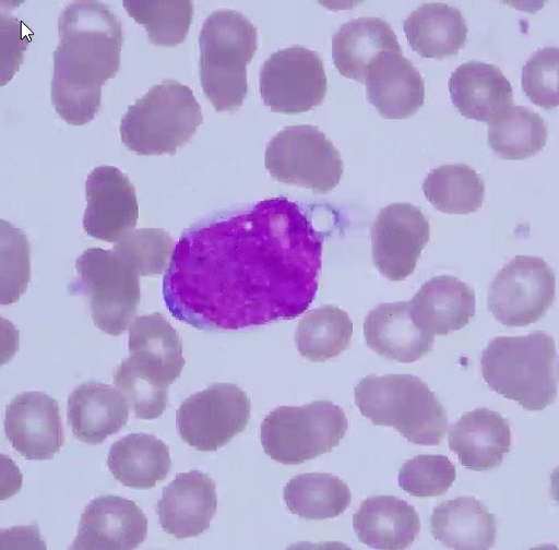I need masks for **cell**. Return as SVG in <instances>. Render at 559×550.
<instances>
[{"label":"cell","instance_id":"obj_37","mask_svg":"<svg viewBox=\"0 0 559 550\" xmlns=\"http://www.w3.org/2000/svg\"><path fill=\"white\" fill-rule=\"evenodd\" d=\"M31 280V246L23 231L2 220V304L17 301Z\"/></svg>","mask_w":559,"mask_h":550},{"label":"cell","instance_id":"obj_27","mask_svg":"<svg viewBox=\"0 0 559 550\" xmlns=\"http://www.w3.org/2000/svg\"><path fill=\"white\" fill-rule=\"evenodd\" d=\"M430 531L450 549L487 550L496 542V516L480 501L459 498L435 509Z\"/></svg>","mask_w":559,"mask_h":550},{"label":"cell","instance_id":"obj_18","mask_svg":"<svg viewBox=\"0 0 559 550\" xmlns=\"http://www.w3.org/2000/svg\"><path fill=\"white\" fill-rule=\"evenodd\" d=\"M217 503L216 483L209 475H178L164 488L157 504L159 524L175 538L199 537L211 528Z\"/></svg>","mask_w":559,"mask_h":550},{"label":"cell","instance_id":"obj_29","mask_svg":"<svg viewBox=\"0 0 559 550\" xmlns=\"http://www.w3.org/2000/svg\"><path fill=\"white\" fill-rule=\"evenodd\" d=\"M467 25L462 13L448 4H424L404 22V33L412 49L424 58L454 56L467 39Z\"/></svg>","mask_w":559,"mask_h":550},{"label":"cell","instance_id":"obj_22","mask_svg":"<svg viewBox=\"0 0 559 550\" xmlns=\"http://www.w3.org/2000/svg\"><path fill=\"white\" fill-rule=\"evenodd\" d=\"M449 89L455 108L468 120L490 123L513 106L512 84L492 64L468 62L459 67Z\"/></svg>","mask_w":559,"mask_h":550},{"label":"cell","instance_id":"obj_15","mask_svg":"<svg viewBox=\"0 0 559 550\" xmlns=\"http://www.w3.org/2000/svg\"><path fill=\"white\" fill-rule=\"evenodd\" d=\"M5 431L13 449L27 459H50L66 442L60 405L41 392L23 393L11 400Z\"/></svg>","mask_w":559,"mask_h":550},{"label":"cell","instance_id":"obj_8","mask_svg":"<svg viewBox=\"0 0 559 550\" xmlns=\"http://www.w3.org/2000/svg\"><path fill=\"white\" fill-rule=\"evenodd\" d=\"M75 267L96 327L111 336L124 334L140 306L138 271L120 253L99 248L84 251Z\"/></svg>","mask_w":559,"mask_h":550},{"label":"cell","instance_id":"obj_16","mask_svg":"<svg viewBox=\"0 0 559 550\" xmlns=\"http://www.w3.org/2000/svg\"><path fill=\"white\" fill-rule=\"evenodd\" d=\"M129 352L126 361L131 368L164 388H169L186 367L181 337L158 312L132 322Z\"/></svg>","mask_w":559,"mask_h":550},{"label":"cell","instance_id":"obj_38","mask_svg":"<svg viewBox=\"0 0 559 550\" xmlns=\"http://www.w3.org/2000/svg\"><path fill=\"white\" fill-rule=\"evenodd\" d=\"M114 384L122 393L138 419H158L167 409L168 388L144 379L126 360L115 371Z\"/></svg>","mask_w":559,"mask_h":550},{"label":"cell","instance_id":"obj_5","mask_svg":"<svg viewBox=\"0 0 559 550\" xmlns=\"http://www.w3.org/2000/svg\"><path fill=\"white\" fill-rule=\"evenodd\" d=\"M203 94L218 111L239 109L248 96V65L258 49L255 26L237 11H217L205 20L200 37Z\"/></svg>","mask_w":559,"mask_h":550},{"label":"cell","instance_id":"obj_20","mask_svg":"<svg viewBox=\"0 0 559 550\" xmlns=\"http://www.w3.org/2000/svg\"><path fill=\"white\" fill-rule=\"evenodd\" d=\"M408 303L412 320L431 336L457 332L476 314L475 289L450 275L428 280Z\"/></svg>","mask_w":559,"mask_h":550},{"label":"cell","instance_id":"obj_36","mask_svg":"<svg viewBox=\"0 0 559 550\" xmlns=\"http://www.w3.org/2000/svg\"><path fill=\"white\" fill-rule=\"evenodd\" d=\"M455 479V466L445 455H418L406 461L399 474L400 487L420 499L447 494Z\"/></svg>","mask_w":559,"mask_h":550},{"label":"cell","instance_id":"obj_26","mask_svg":"<svg viewBox=\"0 0 559 550\" xmlns=\"http://www.w3.org/2000/svg\"><path fill=\"white\" fill-rule=\"evenodd\" d=\"M359 541L374 549L401 550L414 543L421 530L416 509L393 497L366 500L353 516Z\"/></svg>","mask_w":559,"mask_h":550},{"label":"cell","instance_id":"obj_32","mask_svg":"<svg viewBox=\"0 0 559 550\" xmlns=\"http://www.w3.org/2000/svg\"><path fill=\"white\" fill-rule=\"evenodd\" d=\"M542 116L524 106H512L488 125V143L495 155L523 160L538 155L547 144Z\"/></svg>","mask_w":559,"mask_h":550},{"label":"cell","instance_id":"obj_6","mask_svg":"<svg viewBox=\"0 0 559 550\" xmlns=\"http://www.w3.org/2000/svg\"><path fill=\"white\" fill-rule=\"evenodd\" d=\"M203 123L188 85L165 80L129 107L121 123L124 146L140 156L175 155Z\"/></svg>","mask_w":559,"mask_h":550},{"label":"cell","instance_id":"obj_2","mask_svg":"<svg viewBox=\"0 0 559 550\" xmlns=\"http://www.w3.org/2000/svg\"><path fill=\"white\" fill-rule=\"evenodd\" d=\"M58 33L51 101L63 121L85 125L100 109L103 85L120 70L122 22L103 3L82 0L62 12Z\"/></svg>","mask_w":559,"mask_h":550},{"label":"cell","instance_id":"obj_14","mask_svg":"<svg viewBox=\"0 0 559 550\" xmlns=\"http://www.w3.org/2000/svg\"><path fill=\"white\" fill-rule=\"evenodd\" d=\"M85 199L87 207L83 228L87 236L116 243L136 226L139 204L135 189L119 168H95L86 179Z\"/></svg>","mask_w":559,"mask_h":550},{"label":"cell","instance_id":"obj_39","mask_svg":"<svg viewBox=\"0 0 559 550\" xmlns=\"http://www.w3.org/2000/svg\"><path fill=\"white\" fill-rule=\"evenodd\" d=\"M557 48L538 50L522 70V88L526 97L540 108L551 110L558 106Z\"/></svg>","mask_w":559,"mask_h":550},{"label":"cell","instance_id":"obj_11","mask_svg":"<svg viewBox=\"0 0 559 550\" xmlns=\"http://www.w3.org/2000/svg\"><path fill=\"white\" fill-rule=\"evenodd\" d=\"M329 92L321 57L302 46L273 53L260 72V94L273 111L301 113L320 106Z\"/></svg>","mask_w":559,"mask_h":550},{"label":"cell","instance_id":"obj_3","mask_svg":"<svg viewBox=\"0 0 559 550\" xmlns=\"http://www.w3.org/2000/svg\"><path fill=\"white\" fill-rule=\"evenodd\" d=\"M481 368L491 391L526 411H543L557 396L556 346L545 333L496 337L483 354Z\"/></svg>","mask_w":559,"mask_h":550},{"label":"cell","instance_id":"obj_34","mask_svg":"<svg viewBox=\"0 0 559 550\" xmlns=\"http://www.w3.org/2000/svg\"><path fill=\"white\" fill-rule=\"evenodd\" d=\"M123 5L144 26L152 44L166 47L186 40L194 15L190 0H124Z\"/></svg>","mask_w":559,"mask_h":550},{"label":"cell","instance_id":"obj_30","mask_svg":"<svg viewBox=\"0 0 559 550\" xmlns=\"http://www.w3.org/2000/svg\"><path fill=\"white\" fill-rule=\"evenodd\" d=\"M288 511L306 519H328L343 514L350 505L348 486L331 474H305L284 487Z\"/></svg>","mask_w":559,"mask_h":550},{"label":"cell","instance_id":"obj_28","mask_svg":"<svg viewBox=\"0 0 559 550\" xmlns=\"http://www.w3.org/2000/svg\"><path fill=\"white\" fill-rule=\"evenodd\" d=\"M107 466L122 485L151 489L165 480L171 469L169 447L148 433H130L111 445Z\"/></svg>","mask_w":559,"mask_h":550},{"label":"cell","instance_id":"obj_31","mask_svg":"<svg viewBox=\"0 0 559 550\" xmlns=\"http://www.w3.org/2000/svg\"><path fill=\"white\" fill-rule=\"evenodd\" d=\"M430 204L449 215H468L484 205L485 182L466 164L445 165L432 169L423 186Z\"/></svg>","mask_w":559,"mask_h":550},{"label":"cell","instance_id":"obj_13","mask_svg":"<svg viewBox=\"0 0 559 550\" xmlns=\"http://www.w3.org/2000/svg\"><path fill=\"white\" fill-rule=\"evenodd\" d=\"M376 270L393 282L415 273L430 240V225L420 208L393 204L382 210L371 228Z\"/></svg>","mask_w":559,"mask_h":550},{"label":"cell","instance_id":"obj_7","mask_svg":"<svg viewBox=\"0 0 559 550\" xmlns=\"http://www.w3.org/2000/svg\"><path fill=\"white\" fill-rule=\"evenodd\" d=\"M347 429V418L338 405L317 400L300 408L274 410L262 422L261 444L274 461L297 466L332 452Z\"/></svg>","mask_w":559,"mask_h":550},{"label":"cell","instance_id":"obj_33","mask_svg":"<svg viewBox=\"0 0 559 550\" xmlns=\"http://www.w3.org/2000/svg\"><path fill=\"white\" fill-rule=\"evenodd\" d=\"M353 323L344 310L323 306L304 316L296 333L300 355L311 362H325L341 356L349 346Z\"/></svg>","mask_w":559,"mask_h":550},{"label":"cell","instance_id":"obj_21","mask_svg":"<svg viewBox=\"0 0 559 550\" xmlns=\"http://www.w3.org/2000/svg\"><path fill=\"white\" fill-rule=\"evenodd\" d=\"M449 444L462 467L489 471L500 467L511 452L512 431L509 421L498 412L477 409L464 415L450 429Z\"/></svg>","mask_w":559,"mask_h":550},{"label":"cell","instance_id":"obj_10","mask_svg":"<svg viewBox=\"0 0 559 550\" xmlns=\"http://www.w3.org/2000/svg\"><path fill=\"white\" fill-rule=\"evenodd\" d=\"M251 402L238 385L215 384L188 397L176 414L179 435L200 452H215L243 432Z\"/></svg>","mask_w":559,"mask_h":550},{"label":"cell","instance_id":"obj_24","mask_svg":"<svg viewBox=\"0 0 559 550\" xmlns=\"http://www.w3.org/2000/svg\"><path fill=\"white\" fill-rule=\"evenodd\" d=\"M368 347L380 357L412 363L429 355L433 336L423 332L412 320L408 302L377 306L366 318Z\"/></svg>","mask_w":559,"mask_h":550},{"label":"cell","instance_id":"obj_17","mask_svg":"<svg viewBox=\"0 0 559 550\" xmlns=\"http://www.w3.org/2000/svg\"><path fill=\"white\" fill-rule=\"evenodd\" d=\"M148 535V518L132 501L108 495L85 507L72 549H135Z\"/></svg>","mask_w":559,"mask_h":550},{"label":"cell","instance_id":"obj_4","mask_svg":"<svg viewBox=\"0 0 559 550\" xmlns=\"http://www.w3.org/2000/svg\"><path fill=\"white\" fill-rule=\"evenodd\" d=\"M355 396L361 415L373 425L392 427L416 445L443 443L449 430L447 411L416 375H369L358 384Z\"/></svg>","mask_w":559,"mask_h":550},{"label":"cell","instance_id":"obj_25","mask_svg":"<svg viewBox=\"0 0 559 550\" xmlns=\"http://www.w3.org/2000/svg\"><path fill=\"white\" fill-rule=\"evenodd\" d=\"M402 52L392 26L379 17H360L344 24L333 37V58L346 79L366 82L381 55Z\"/></svg>","mask_w":559,"mask_h":550},{"label":"cell","instance_id":"obj_1","mask_svg":"<svg viewBox=\"0 0 559 550\" xmlns=\"http://www.w3.org/2000/svg\"><path fill=\"white\" fill-rule=\"evenodd\" d=\"M312 213L278 196L190 227L164 276L166 308L210 332L296 320L317 298L329 235Z\"/></svg>","mask_w":559,"mask_h":550},{"label":"cell","instance_id":"obj_19","mask_svg":"<svg viewBox=\"0 0 559 550\" xmlns=\"http://www.w3.org/2000/svg\"><path fill=\"white\" fill-rule=\"evenodd\" d=\"M367 97L388 120H406L425 104V80L402 52H386L369 70Z\"/></svg>","mask_w":559,"mask_h":550},{"label":"cell","instance_id":"obj_40","mask_svg":"<svg viewBox=\"0 0 559 550\" xmlns=\"http://www.w3.org/2000/svg\"><path fill=\"white\" fill-rule=\"evenodd\" d=\"M2 86L7 85L23 63L24 51L34 34L21 20L2 13Z\"/></svg>","mask_w":559,"mask_h":550},{"label":"cell","instance_id":"obj_9","mask_svg":"<svg viewBox=\"0 0 559 550\" xmlns=\"http://www.w3.org/2000/svg\"><path fill=\"white\" fill-rule=\"evenodd\" d=\"M264 165L278 182L312 190L333 191L341 182L344 164L333 142L317 127H289L281 131L264 154Z\"/></svg>","mask_w":559,"mask_h":550},{"label":"cell","instance_id":"obj_12","mask_svg":"<svg viewBox=\"0 0 559 550\" xmlns=\"http://www.w3.org/2000/svg\"><path fill=\"white\" fill-rule=\"evenodd\" d=\"M555 284V275L543 259L519 255L495 276L489 311L508 327L536 324L552 306Z\"/></svg>","mask_w":559,"mask_h":550},{"label":"cell","instance_id":"obj_23","mask_svg":"<svg viewBox=\"0 0 559 550\" xmlns=\"http://www.w3.org/2000/svg\"><path fill=\"white\" fill-rule=\"evenodd\" d=\"M68 419L76 440L99 445L127 426L129 404L117 388L85 383L69 397Z\"/></svg>","mask_w":559,"mask_h":550},{"label":"cell","instance_id":"obj_35","mask_svg":"<svg viewBox=\"0 0 559 550\" xmlns=\"http://www.w3.org/2000/svg\"><path fill=\"white\" fill-rule=\"evenodd\" d=\"M174 241L162 228H140L129 231L115 243L114 251L124 256L140 276H157L170 264Z\"/></svg>","mask_w":559,"mask_h":550}]
</instances>
